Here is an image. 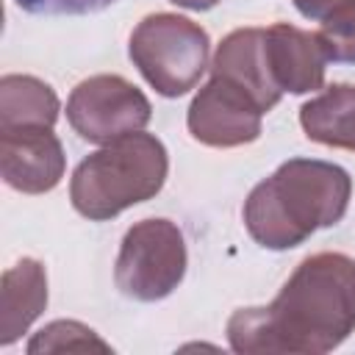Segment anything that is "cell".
<instances>
[{"label":"cell","mask_w":355,"mask_h":355,"mask_svg":"<svg viewBox=\"0 0 355 355\" xmlns=\"http://www.w3.org/2000/svg\"><path fill=\"white\" fill-rule=\"evenodd\" d=\"M355 330V261L344 252L308 255L269 305L239 308L227 341L241 355H322Z\"/></svg>","instance_id":"obj_1"},{"label":"cell","mask_w":355,"mask_h":355,"mask_svg":"<svg viewBox=\"0 0 355 355\" xmlns=\"http://www.w3.org/2000/svg\"><path fill=\"white\" fill-rule=\"evenodd\" d=\"M352 194L347 169L319 158H291L244 200V227L266 250H291L319 227L344 219Z\"/></svg>","instance_id":"obj_2"},{"label":"cell","mask_w":355,"mask_h":355,"mask_svg":"<svg viewBox=\"0 0 355 355\" xmlns=\"http://www.w3.org/2000/svg\"><path fill=\"white\" fill-rule=\"evenodd\" d=\"M166 169L164 141L139 130L83 158L72 172L69 200L80 216L105 222L155 197L166 180Z\"/></svg>","instance_id":"obj_3"},{"label":"cell","mask_w":355,"mask_h":355,"mask_svg":"<svg viewBox=\"0 0 355 355\" xmlns=\"http://www.w3.org/2000/svg\"><path fill=\"white\" fill-rule=\"evenodd\" d=\"M208 33L180 14H150L130 33V61L164 97L191 92L208 69Z\"/></svg>","instance_id":"obj_4"},{"label":"cell","mask_w":355,"mask_h":355,"mask_svg":"<svg viewBox=\"0 0 355 355\" xmlns=\"http://www.w3.org/2000/svg\"><path fill=\"white\" fill-rule=\"evenodd\" d=\"M186 275V241L169 219H141L128 227L116 266V288L139 302H155L169 297Z\"/></svg>","instance_id":"obj_5"},{"label":"cell","mask_w":355,"mask_h":355,"mask_svg":"<svg viewBox=\"0 0 355 355\" xmlns=\"http://www.w3.org/2000/svg\"><path fill=\"white\" fill-rule=\"evenodd\" d=\"M153 116L150 100L119 75H92L80 80L67 100L72 130L92 144H111L139 133Z\"/></svg>","instance_id":"obj_6"},{"label":"cell","mask_w":355,"mask_h":355,"mask_svg":"<svg viewBox=\"0 0 355 355\" xmlns=\"http://www.w3.org/2000/svg\"><path fill=\"white\" fill-rule=\"evenodd\" d=\"M263 108L236 83L211 75L194 94L186 125L189 133L208 147H241L261 136Z\"/></svg>","instance_id":"obj_7"},{"label":"cell","mask_w":355,"mask_h":355,"mask_svg":"<svg viewBox=\"0 0 355 355\" xmlns=\"http://www.w3.org/2000/svg\"><path fill=\"white\" fill-rule=\"evenodd\" d=\"M64 147L53 128L0 130L3 180L22 194H44L64 178Z\"/></svg>","instance_id":"obj_8"},{"label":"cell","mask_w":355,"mask_h":355,"mask_svg":"<svg viewBox=\"0 0 355 355\" xmlns=\"http://www.w3.org/2000/svg\"><path fill=\"white\" fill-rule=\"evenodd\" d=\"M263 33L266 64L280 92L308 94L324 86L327 53L316 33H308L288 22H275L263 28Z\"/></svg>","instance_id":"obj_9"},{"label":"cell","mask_w":355,"mask_h":355,"mask_svg":"<svg viewBox=\"0 0 355 355\" xmlns=\"http://www.w3.org/2000/svg\"><path fill=\"white\" fill-rule=\"evenodd\" d=\"M211 75L225 78L239 89H244L263 111H272L283 97L266 64L263 28H239L227 33L214 53Z\"/></svg>","instance_id":"obj_10"},{"label":"cell","mask_w":355,"mask_h":355,"mask_svg":"<svg viewBox=\"0 0 355 355\" xmlns=\"http://www.w3.org/2000/svg\"><path fill=\"white\" fill-rule=\"evenodd\" d=\"M3 305H0V344H14L28 327L39 319V313L47 305V275L44 266L33 258H22L11 269L3 272V288H0Z\"/></svg>","instance_id":"obj_11"},{"label":"cell","mask_w":355,"mask_h":355,"mask_svg":"<svg viewBox=\"0 0 355 355\" xmlns=\"http://www.w3.org/2000/svg\"><path fill=\"white\" fill-rule=\"evenodd\" d=\"M300 125L311 141L355 150V86L336 83L300 108Z\"/></svg>","instance_id":"obj_12"},{"label":"cell","mask_w":355,"mask_h":355,"mask_svg":"<svg viewBox=\"0 0 355 355\" xmlns=\"http://www.w3.org/2000/svg\"><path fill=\"white\" fill-rule=\"evenodd\" d=\"M55 92L33 75H3L0 80V130L53 128L58 119Z\"/></svg>","instance_id":"obj_13"},{"label":"cell","mask_w":355,"mask_h":355,"mask_svg":"<svg viewBox=\"0 0 355 355\" xmlns=\"http://www.w3.org/2000/svg\"><path fill=\"white\" fill-rule=\"evenodd\" d=\"M44 352H111V344H105L92 327L75 319H58L44 324L28 341V355Z\"/></svg>","instance_id":"obj_14"},{"label":"cell","mask_w":355,"mask_h":355,"mask_svg":"<svg viewBox=\"0 0 355 355\" xmlns=\"http://www.w3.org/2000/svg\"><path fill=\"white\" fill-rule=\"evenodd\" d=\"M327 61L336 64H355V3L347 6L344 11L333 14L330 19H324L316 31Z\"/></svg>","instance_id":"obj_15"},{"label":"cell","mask_w":355,"mask_h":355,"mask_svg":"<svg viewBox=\"0 0 355 355\" xmlns=\"http://www.w3.org/2000/svg\"><path fill=\"white\" fill-rule=\"evenodd\" d=\"M22 11L39 14V17H80V14H97L116 0H14Z\"/></svg>","instance_id":"obj_16"},{"label":"cell","mask_w":355,"mask_h":355,"mask_svg":"<svg viewBox=\"0 0 355 355\" xmlns=\"http://www.w3.org/2000/svg\"><path fill=\"white\" fill-rule=\"evenodd\" d=\"M355 0H294L297 11L302 17H308V19H313V22H324V19H330L333 14L344 11Z\"/></svg>","instance_id":"obj_17"},{"label":"cell","mask_w":355,"mask_h":355,"mask_svg":"<svg viewBox=\"0 0 355 355\" xmlns=\"http://www.w3.org/2000/svg\"><path fill=\"white\" fill-rule=\"evenodd\" d=\"M169 3L183 6V8H191V11H208V8H214L219 0H169Z\"/></svg>","instance_id":"obj_18"}]
</instances>
